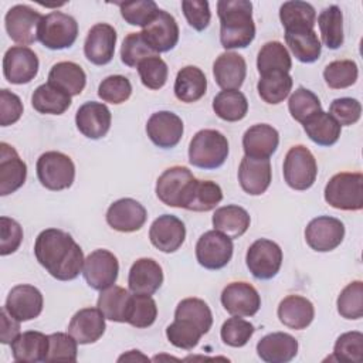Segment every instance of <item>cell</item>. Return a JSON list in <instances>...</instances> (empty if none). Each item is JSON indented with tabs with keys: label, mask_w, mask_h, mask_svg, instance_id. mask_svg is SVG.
I'll return each instance as SVG.
<instances>
[{
	"label": "cell",
	"mask_w": 363,
	"mask_h": 363,
	"mask_svg": "<svg viewBox=\"0 0 363 363\" xmlns=\"http://www.w3.org/2000/svg\"><path fill=\"white\" fill-rule=\"evenodd\" d=\"M38 67L40 62L35 52L24 45L9 48L3 57V74L10 84H28L35 78Z\"/></svg>",
	"instance_id": "14"
},
{
	"label": "cell",
	"mask_w": 363,
	"mask_h": 363,
	"mask_svg": "<svg viewBox=\"0 0 363 363\" xmlns=\"http://www.w3.org/2000/svg\"><path fill=\"white\" fill-rule=\"evenodd\" d=\"M149 238L153 247L162 252L177 251L186 238L184 223L172 214L159 216L149 228Z\"/></svg>",
	"instance_id": "18"
},
{
	"label": "cell",
	"mask_w": 363,
	"mask_h": 363,
	"mask_svg": "<svg viewBox=\"0 0 363 363\" xmlns=\"http://www.w3.org/2000/svg\"><path fill=\"white\" fill-rule=\"evenodd\" d=\"M213 75L220 88L238 89L247 75V62L244 57L237 52H223L213 64Z\"/></svg>",
	"instance_id": "28"
},
{
	"label": "cell",
	"mask_w": 363,
	"mask_h": 363,
	"mask_svg": "<svg viewBox=\"0 0 363 363\" xmlns=\"http://www.w3.org/2000/svg\"><path fill=\"white\" fill-rule=\"evenodd\" d=\"M278 318L285 326L302 330L312 323L315 318V308L305 296L288 295L278 305Z\"/></svg>",
	"instance_id": "30"
},
{
	"label": "cell",
	"mask_w": 363,
	"mask_h": 363,
	"mask_svg": "<svg viewBox=\"0 0 363 363\" xmlns=\"http://www.w3.org/2000/svg\"><path fill=\"white\" fill-rule=\"evenodd\" d=\"M21 241H23L21 225L16 220L3 216L0 218V254L4 257L16 252Z\"/></svg>",
	"instance_id": "59"
},
{
	"label": "cell",
	"mask_w": 363,
	"mask_h": 363,
	"mask_svg": "<svg viewBox=\"0 0 363 363\" xmlns=\"http://www.w3.org/2000/svg\"><path fill=\"white\" fill-rule=\"evenodd\" d=\"M257 353L267 363H286L298 353V340L284 332L265 335L257 343Z\"/></svg>",
	"instance_id": "29"
},
{
	"label": "cell",
	"mask_w": 363,
	"mask_h": 363,
	"mask_svg": "<svg viewBox=\"0 0 363 363\" xmlns=\"http://www.w3.org/2000/svg\"><path fill=\"white\" fill-rule=\"evenodd\" d=\"M23 115V102L9 89L0 91V125L9 126L16 123Z\"/></svg>",
	"instance_id": "61"
},
{
	"label": "cell",
	"mask_w": 363,
	"mask_h": 363,
	"mask_svg": "<svg viewBox=\"0 0 363 363\" xmlns=\"http://www.w3.org/2000/svg\"><path fill=\"white\" fill-rule=\"evenodd\" d=\"M250 223L251 218L247 210L235 204L220 207L214 211L213 216L214 230L223 233L231 240L241 237L248 230Z\"/></svg>",
	"instance_id": "35"
},
{
	"label": "cell",
	"mask_w": 363,
	"mask_h": 363,
	"mask_svg": "<svg viewBox=\"0 0 363 363\" xmlns=\"http://www.w3.org/2000/svg\"><path fill=\"white\" fill-rule=\"evenodd\" d=\"M203 335L204 333L200 330V328L189 319L174 318L173 323L166 328L167 340L173 346L184 350H191L196 347Z\"/></svg>",
	"instance_id": "46"
},
{
	"label": "cell",
	"mask_w": 363,
	"mask_h": 363,
	"mask_svg": "<svg viewBox=\"0 0 363 363\" xmlns=\"http://www.w3.org/2000/svg\"><path fill=\"white\" fill-rule=\"evenodd\" d=\"M132 94V84L123 75H109L98 86V96L104 102L122 104L129 99Z\"/></svg>",
	"instance_id": "57"
},
{
	"label": "cell",
	"mask_w": 363,
	"mask_h": 363,
	"mask_svg": "<svg viewBox=\"0 0 363 363\" xmlns=\"http://www.w3.org/2000/svg\"><path fill=\"white\" fill-rule=\"evenodd\" d=\"M343 238L345 225L339 218L335 217H315L305 228L306 244L318 252H328L337 248Z\"/></svg>",
	"instance_id": "13"
},
{
	"label": "cell",
	"mask_w": 363,
	"mask_h": 363,
	"mask_svg": "<svg viewBox=\"0 0 363 363\" xmlns=\"http://www.w3.org/2000/svg\"><path fill=\"white\" fill-rule=\"evenodd\" d=\"M140 33L157 54L173 50L179 41V26L176 18L164 10H159Z\"/></svg>",
	"instance_id": "19"
},
{
	"label": "cell",
	"mask_w": 363,
	"mask_h": 363,
	"mask_svg": "<svg viewBox=\"0 0 363 363\" xmlns=\"http://www.w3.org/2000/svg\"><path fill=\"white\" fill-rule=\"evenodd\" d=\"M37 177L48 190H64L74 183L75 164L69 156L50 150L43 153L37 160Z\"/></svg>",
	"instance_id": "5"
},
{
	"label": "cell",
	"mask_w": 363,
	"mask_h": 363,
	"mask_svg": "<svg viewBox=\"0 0 363 363\" xmlns=\"http://www.w3.org/2000/svg\"><path fill=\"white\" fill-rule=\"evenodd\" d=\"M20 335V320L13 318L3 306L0 312V342L4 345L11 343Z\"/></svg>",
	"instance_id": "62"
},
{
	"label": "cell",
	"mask_w": 363,
	"mask_h": 363,
	"mask_svg": "<svg viewBox=\"0 0 363 363\" xmlns=\"http://www.w3.org/2000/svg\"><path fill=\"white\" fill-rule=\"evenodd\" d=\"M228 156V140L216 129L199 130L189 145V162L200 169L220 167Z\"/></svg>",
	"instance_id": "3"
},
{
	"label": "cell",
	"mask_w": 363,
	"mask_h": 363,
	"mask_svg": "<svg viewBox=\"0 0 363 363\" xmlns=\"http://www.w3.org/2000/svg\"><path fill=\"white\" fill-rule=\"evenodd\" d=\"M43 305L44 299L38 288L28 284H20L9 292L4 308L17 320L27 322L35 319L41 313Z\"/></svg>",
	"instance_id": "16"
},
{
	"label": "cell",
	"mask_w": 363,
	"mask_h": 363,
	"mask_svg": "<svg viewBox=\"0 0 363 363\" xmlns=\"http://www.w3.org/2000/svg\"><path fill=\"white\" fill-rule=\"evenodd\" d=\"M157 306L155 299L150 295L133 294L129 303V311L126 316V323L143 329L156 320Z\"/></svg>",
	"instance_id": "48"
},
{
	"label": "cell",
	"mask_w": 363,
	"mask_h": 363,
	"mask_svg": "<svg viewBox=\"0 0 363 363\" xmlns=\"http://www.w3.org/2000/svg\"><path fill=\"white\" fill-rule=\"evenodd\" d=\"M213 111L223 121L237 122L245 118L248 112V101L238 89H224L214 96Z\"/></svg>",
	"instance_id": "41"
},
{
	"label": "cell",
	"mask_w": 363,
	"mask_h": 363,
	"mask_svg": "<svg viewBox=\"0 0 363 363\" xmlns=\"http://www.w3.org/2000/svg\"><path fill=\"white\" fill-rule=\"evenodd\" d=\"M183 14L187 23L197 31H203L208 27L211 20L210 4L206 0H184L182 1Z\"/></svg>",
	"instance_id": "60"
},
{
	"label": "cell",
	"mask_w": 363,
	"mask_h": 363,
	"mask_svg": "<svg viewBox=\"0 0 363 363\" xmlns=\"http://www.w3.org/2000/svg\"><path fill=\"white\" fill-rule=\"evenodd\" d=\"M285 41L295 58L301 62H315L320 55L322 44L315 30L285 31Z\"/></svg>",
	"instance_id": "39"
},
{
	"label": "cell",
	"mask_w": 363,
	"mask_h": 363,
	"mask_svg": "<svg viewBox=\"0 0 363 363\" xmlns=\"http://www.w3.org/2000/svg\"><path fill=\"white\" fill-rule=\"evenodd\" d=\"M318 176V164L312 152L303 145L292 146L284 160V179L294 190H308Z\"/></svg>",
	"instance_id": "6"
},
{
	"label": "cell",
	"mask_w": 363,
	"mask_h": 363,
	"mask_svg": "<svg viewBox=\"0 0 363 363\" xmlns=\"http://www.w3.org/2000/svg\"><path fill=\"white\" fill-rule=\"evenodd\" d=\"M118 272V258L108 250H95L84 261L82 274L92 289L104 291L112 286L116 282Z\"/></svg>",
	"instance_id": "12"
},
{
	"label": "cell",
	"mask_w": 363,
	"mask_h": 363,
	"mask_svg": "<svg viewBox=\"0 0 363 363\" xmlns=\"http://www.w3.org/2000/svg\"><path fill=\"white\" fill-rule=\"evenodd\" d=\"M272 180L269 159L244 156L238 167V182L241 189L251 196H259L267 191Z\"/></svg>",
	"instance_id": "23"
},
{
	"label": "cell",
	"mask_w": 363,
	"mask_h": 363,
	"mask_svg": "<svg viewBox=\"0 0 363 363\" xmlns=\"http://www.w3.org/2000/svg\"><path fill=\"white\" fill-rule=\"evenodd\" d=\"M318 26L323 44L330 50H337L343 45V13L339 6L332 4L323 9L318 16Z\"/></svg>",
	"instance_id": "42"
},
{
	"label": "cell",
	"mask_w": 363,
	"mask_h": 363,
	"mask_svg": "<svg viewBox=\"0 0 363 363\" xmlns=\"http://www.w3.org/2000/svg\"><path fill=\"white\" fill-rule=\"evenodd\" d=\"M146 208L135 199H119L113 201L106 211V223L116 231L133 233L146 223Z\"/></svg>",
	"instance_id": "17"
},
{
	"label": "cell",
	"mask_w": 363,
	"mask_h": 363,
	"mask_svg": "<svg viewBox=\"0 0 363 363\" xmlns=\"http://www.w3.org/2000/svg\"><path fill=\"white\" fill-rule=\"evenodd\" d=\"M257 68L261 75L274 71L289 72V69L292 68V60L282 43L269 41L265 43L258 52Z\"/></svg>",
	"instance_id": "44"
},
{
	"label": "cell",
	"mask_w": 363,
	"mask_h": 363,
	"mask_svg": "<svg viewBox=\"0 0 363 363\" xmlns=\"http://www.w3.org/2000/svg\"><path fill=\"white\" fill-rule=\"evenodd\" d=\"M116 31L111 24L98 23L91 27L84 44V52L89 62L105 65L112 61L116 44Z\"/></svg>",
	"instance_id": "21"
},
{
	"label": "cell",
	"mask_w": 363,
	"mask_h": 363,
	"mask_svg": "<svg viewBox=\"0 0 363 363\" xmlns=\"http://www.w3.org/2000/svg\"><path fill=\"white\" fill-rule=\"evenodd\" d=\"M220 43L225 50L245 48L255 37L252 4L248 0H220Z\"/></svg>",
	"instance_id": "2"
},
{
	"label": "cell",
	"mask_w": 363,
	"mask_h": 363,
	"mask_svg": "<svg viewBox=\"0 0 363 363\" xmlns=\"http://www.w3.org/2000/svg\"><path fill=\"white\" fill-rule=\"evenodd\" d=\"M279 145L278 130L268 123L250 126L242 136V149L245 156L268 159L275 153Z\"/></svg>",
	"instance_id": "27"
},
{
	"label": "cell",
	"mask_w": 363,
	"mask_h": 363,
	"mask_svg": "<svg viewBox=\"0 0 363 363\" xmlns=\"http://www.w3.org/2000/svg\"><path fill=\"white\" fill-rule=\"evenodd\" d=\"M34 254L41 267L58 281L75 279L84 268V252L74 238L60 230L41 231L34 244Z\"/></svg>",
	"instance_id": "1"
},
{
	"label": "cell",
	"mask_w": 363,
	"mask_h": 363,
	"mask_svg": "<svg viewBox=\"0 0 363 363\" xmlns=\"http://www.w3.org/2000/svg\"><path fill=\"white\" fill-rule=\"evenodd\" d=\"M136 68L142 84L149 89H160L167 81L169 68L159 55L143 60Z\"/></svg>",
	"instance_id": "56"
},
{
	"label": "cell",
	"mask_w": 363,
	"mask_h": 363,
	"mask_svg": "<svg viewBox=\"0 0 363 363\" xmlns=\"http://www.w3.org/2000/svg\"><path fill=\"white\" fill-rule=\"evenodd\" d=\"M146 133L156 146L162 149H172L183 136V122L170 111H159L149 118L146 123Z\"/></svg>",
	"instance_id": "20"
},
{
	"label": "cell",
	"mask_w": 363,
	"mask_h": 363,
	"mask_svg": "<svg viewBox=\"0 0 363 363\" xmlns=\"http://www.w3.org/2000/svg\"><path fill=\"white\" fill-rule=\"evenodd\" d=\"M325 201L337 210L359 211L363 208V174L342 172L330 177L325 186Z\"/></svg>",
	"instance_id": "4"
},
{
	"label": "cell",
	"mask_w": 363,
	"mask_h": 363,
	"mask_svg": "<svg viewBox=\"0 0 363 363\" xmlns=\"http://www.w3.org/2000/svg\"><path fill=\"white\" fill-rule=\"evenodd\" d=\"M357 65L352 60L332 61L323 69L325 82L332 89H343L352 86L357 81Z\"/></svg>",
	"instance_id": "47"
},
{
	"label": "cell",
	"mask_w": 363,
	"mask_h": 363,
	"mask_svg": "<svg viewBox=\"0 0 363 363\" xmlns=\"http://www.w3.org/2000/svg\"><path fill=\"white\" fill-rule=\"evenodd\" d=\"M111 111L102 102H85L78 108L75 113V123L78 130L89 139L104 138L111 128Z\"/></svg>",
	"instance_id": "22"
},
{
	"label": "cell",
	"mask_w": 363,
	"mask_h": 363,
	"mask_svg": "<svg viewBox=\"0 0 363 363\" xmlns=\"http://www.w3.org/2000/svg\"><path fill=\"white\" fill-rule=\"evenodd\" d=\"M288 108L291 116L301 123H303L312 115L322 111L319 98L312 91L303 86H299L292 92L288 101Z\"/></svg>",
	"instance_id": "50"
},
{
	"label": "cell",
	"mask_w": 363,
	"mask_h": 363,
	"mask_svg": "<svg viewBox=\"0 0 363 363\" xmlns=\"http://www.w3.org/2000/svg\"><path fill=\"white\" fill-rule=\"evenodd\" d=\"M78 342L69 333H51L48 335V352L45 362H75Z\"/></svg>",
	"instance_id": "55"
},
{
	"label": "cell",
	"mask_w": 363,
	"mask_h": 363,
	"mask_svg": "<svg viewBox=\"0 0 363 363\" xmlns=\"http://www.w3.org/2000/svg\"><path fill=\"white\" fill-rule=\"evenodd\" d=\"M292 84L294 81L289 72L274 71V72L261 75L257 84V89H258V95L264 102L277 105L289 95L292 89Z\"/></svg>",
	"instance_id": "43"
},
{
	"label": "cell",
	"mask_w": 363,
	"mask_h": 363,
	"mask_svg": "<svg viewBox=\"0 0 363 363\" xmlns=\"http://www.w3.org/2000/svg\"><path fill=\"white\" fill-rule=\"evenodd\" d=\"M279 20L285 31L313 30L316 23V11L306 1H285L279 9Z\"/></svg>",
	"instance_id": "38"
},
{
	"label": "cell",
	"mask_w": 363,
	"mask_h": 363,
	"mask_svg": "<svg viewBox=\"0 0 363 363\" xmlns=\"http://www.w3.org/2000/svg\"><path fill=\"white\" fill-rule=\"evenodd\" d=\"M337 312L345 319H360L363 316V282L347 284L337 296Z\"/></svg>",
	"instance_id": "49"
},
{
	"label": "cell",
	"mask_w": 363,
	"mask_h": 363,
	"mask_svg": "<svg viewBox=\"0 0 363 363\" xmlns=\"http://www.w3.org/2000/svg\"><path fill=\"white\" fill-rule=\"evenodd\" d=\"M329 113L337 121L340 126H350L360 119L362 105L354 98H337L332 101Z\"/></svg>",
	"instance_id": "58"
},
{
	"label": "cell",
	"mask_w": 363,
	"mask_h": 363,
	"mask_svg": "<svg viewBox=\"0 0 363 363\" xmlns=\"http://www.w3.org/2000/svg\"><path fill=\"white\" fill-rule=\"evenodd\" d=\"M255 328L248 320L241 316H233L227 319L220 330L221 340L231 347H241L248 343L251 336L254 335Z\"/></svg>",
	"instance_id": "54"
},
{
	"label": "cell",
	"mask_w": 363,
	"mask_h": 363,
	"mask_svg": "<svg viewBox=\"0 0 363 363\" xmlns=\"http://www.w3.org/2000/svg\"><path fill=\"white\" fill-rule=\"evenodd\" d=\"M221 303L233 316H252L261 308L258 291L248 282H231L221 292Z\"/></svg>",
	"instance_id": "15"
},
{
	"label": "cell",
	"mask_w": 363,
	"mask_h": 363,
	"mask_svg": "<svg viewBox=\"0 0 363 363\" xmlns=\"http://www.w3.org/2000/svg\"><path fill=\"white\" fill-rule=\"evenodd\" d=\"M121 9V16L123 20L130 26H140L142 28L146 27L153 17L160 10L157 4L152 0H136L128 3H118Z\"/></svg>",
	"instance_id": "53"
},
{
	"label": "cell",
	"mask_w": 363,
	"mask_h": 363,
	"mask_svg": "<svg viewBox=\"0 0 363 363\" xmlns=\"http://www.w3.org/2000/svg\"><path fill=\"white\" fill-rule=\"evenodd\" d=\"M221 200L223 190L216 182L194 179L182 208L190 211H210L216 208Z\"/></svg>",
	"instance_id": "33"
},
{
	"label": "cell",
	"mask_w": 363,
	"mask_h": 363,
	"mask_svg": "<svg viewBox=\"0 0 363 363\" xmlns=\"http://www.w3.org/2000/svg\"><path fill=\"white\" fill-rule=\"evenodd\" d=\"M78 37L77 20L62 11H51L43 16L38 27V41L50 50L69 48Z\"/></svg>",
	"instance_id": "7"
},
{
	"label": "cell",
	"mask_w": 363,
	"mask_h": 363,
	"mask_svg": "<svg viewBox=\"0 0 363 363\" xmlns=\"http://www.w3.org/2000/svg\"><path fill=\"white\" fill-rule=\"evenodd\" d=\"M31 105L40 113L61 115L71 106V95L47 82L34 89Z\"/></svg>",
	"instance_id": "37"
},
{
	"label": "cell",
	"mask_w": 363,
	"mask_h": 363,
	"mask_svg": "<svg viewBox=\"0 0 363 363\" xmlns=\"http://www.w3.org/2000/svg\"><path fill=\"white\" fill-rule=\"evenodd\" d=\"M233 240L217 230L206 231L196 244V258L206 269H221L233 257Z\"/></svg>",
	"instance_id": "9"
},
{
	"label": "cell",
	"mask_w": 363,
	"mask_h": 363,
	"mask_svg": "<svg viewBox=\"0 0 363 363\" xmlns=\"http://www.w3.org/2000/svg\"><path fill=\"white\" fill-rule=\"evenodd\" d=\"M330 359L360 363L363 360V333L353 330L340 335L335 343L333 356Z\"/></svg>",
	"instance_id": "52"
},
{
	"label": "cell",
	"mask_w": 363,
	"mask_h": 363,
	"mask_svg": "<svg viewBox=\"0 0 363 363\" xmlns=\"http://www.w3.org/2000/svg\"><path fill=\"white\" fill-rule=\"evenodd\" d=\"M207 79L204 72L194 65L183 67L174 79V95L179 101L191 104L204 96Z\"/></svg>",
	"instance_id": "32"
},
{
	"label": "cell",
	"mask_w": 363,
	"mask_h": 363,
	"mask_svg": "<svg viewBox=\"0 0 363 363\" xmlns=\"http://www.w3.org/2000/svg\"><path fill=\"white\" fill-rule=\"evenodd\" d=\"M123 360H128V362H135V360H145L147 362L149 359L146 356H143L139 350H129L126 354H122L118 362H123Z\"/></svg>",
	"instance_id": "63"
},
{
	"label": "cell",
	"mask_w": 363,
	"mask_h": 363,
	"mask_svg": "<svg viewBox=\"0 0 363 363\" xmlns=\"http://www.w3.org/2000/svg\"><path fill=\"white\" fill-rule=\"evenodd\" d=\"M105 316L98 308L79 309L68 325V333L79 343L89 345L96 342L105 332Z\"/></svg>",
	"instance_id": "26"
},
{
	"label": "cell",
	"mask_w": 363,
	"mask_h": 363,
	"mask_svg": "<svg viewBox=\"0 0 363 363\" xmlns=\"http://www.w3.org/2000/svg\"><path fill=\"white\" fill-rule=\"evenodd\" d=\"M130 298L132 295L125 288L112 285L101 291L96 306L104 313L105 319L113 322H126Z\"/></svg>",
	"instance_id": "40"
},
{
	"label": "cell",
	"mask_w": 363,
	"mask_h": 363,
	"mask_svg": "<svg viewBox=\"0 0 363 363\" xmlns=\"http://www.w3.org/2000/svg\"><path fill=\"white\" fill-rule=\"evenodd\" d=\"M27 177V164L17 150L6 142L0 143V196L18 190Z\"/></svg>",
	"instance_id": "24"
},
{
	"label": "cell",
	"mask_w": 363,
	"mask_h": 363,
	"mask_svg": "<svg viewBox=\"0 0 363 363\" xmlns=\"http://www.w3.org/2000/svg\"><path fill=\"white\" fill-rule=\"evenodd\" d=\"M11 353L16 362L37 363L45 362L48 352V336L37 330L20 333L11 343Z\"/></svg>",
	"instance_id": "31"
},
{
	"label": "cell",
	"mask_w": 363,
	"mask_h": 363,
	"mask_svg": "<svg viewBox=\"0 0 363 363\" xmlns=\"http://www.w3.org/2000/svg\"><path fill=\"white\" fill-rule=\"evenodd\" d=\"M194 179L193 173L184 166L169 167L156 182V196L163 204L182 208Z\"/></svg>",
	"instance_id": "11"
},
{
	"label": "cell",
	"mask_w": 363,
	"mask_h": 363,
	"mask_svg": "<svg viewBox=\"0 0 363 363\" xmlns=\"http://www.w3.org/2000/svg\"><path fill=\"white\" fill-rule=\"evenodd\" d=\"M302 125L308 138L319 146H332L340 138L342 126L329 112L319 111Z\"/></svg>",
	"instance_id": "36"
},
{
	"label": "cell",
	"mask_w": 363,
	"mask_h": 363,
	"mask_svg": "<svg viewBox=\"0 0 363 363\" xmlns=\"http://www.w3.org/2000/svg\"><path fill=\"white\" fill-rule=\"evenodd\" d=\"M245 262L252 277L264 281L271 279L281 269L282 250L277 242L267 238H259L247 250Z\"/></svg>",
	"instance_id": "8"
},
{
	"label": "cell",
	"mask_w": 363,
	"mask_h": 363,
	"mask_svg": "<svg viewBox=\"0 0 363 363\" xmlns=\"http://www.w3.org/2000/svg\"><path fill=\"white\" fill-rule=\"evenodd\" d=\"M163 284V269L153 258L136 259L128 277V285L132 294L153 295Z\"/></svg>",
	"instance_id": "25"
},
{
	"label": "cell",
	"mask_w": 363,
	"mask_h": 363,
	"mask_svg": "<svg viewBox=\"0 0 363 363\" xmlns=\"http://www.w3.org/2000/svg\"><path fill=\"white\" fill-rule=\"evenodd\" d=\"M43 16L30 6L16 4L4 17L9 37L21 45L33 44L38 40V27Z\"/></svg>",
	"instance_id": "10"
},
{
	"label": "cell",
	"mask_w": 363,
	"mask_h": 363,
	"mask_svg": "<svg viewBox=\"0 0 363 363\" xmlns=\"http://www.w3.org/2000/svg\"><path fill=\"white\" fill-rule=\"evenodd\" d=\"M48 82L71 96L79 95L86 84L84 69L72 61H61L52 65L48 72Z\"/></svg>",
	"instance_id": "34"
},
{
	"label": "cell",
	"mask_w": 363,
	"mask_h": 363,
	"mask_svg": "<svg viewBox=\"0 0 363 363\" xmlns=\"http://www.w3.org/2000/svg\"><path fill=\"white\" fill-rule=\"evenodd\" d=\"M157 55V52L147 44L142 33H129L121 47V60L125 65L135 68L143 60Z\"/></svg>",
	"instance_id": "51"
},
{
	"label": "cell",
	"mask_w": 363,
	"mask_h": 363,
	"mask_svg": "<svg viewBox=\"0 0 363 363\" xmlns=\"http://www.w3.org/2000/svg\"><path fill=\"white\" fill-rule=\"evenodd\" d=\"M174 318L191 320L204 335L211 329L213 325V313L208 305L199 298H186L180 301L176 306Z\"/></svg>",
	"instance_id": "45"
}]
</instances>
